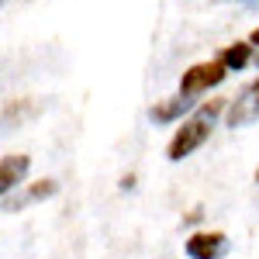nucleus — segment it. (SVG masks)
I'll return each instance as SVG.
<instances>
[{"instance_id":"11","label":"nucleus","mask_w":259,"mask_h":259,"mask_svg":"<svg viewBox=\"0 0 259 259\" xmlns=\"http://www.w3.org/2000/svg\"><path fill=\"white\" fill-rule=\"evenodd\" d=\"M249 45H259V28H252V35H249Z\"/></svg>"},{"instance_id":"1","label":"nucleus","mask_w":259,"mask_h":259,"mask_svg":"<svg viewBox=\"0 0 259 259\" xmlns=\"http://www.w3.org/2000/svg\"><path fill=\"white\" fill-rule=\"evenodd\" d=\"M225 107H228V97H211V100H204L200 107H194L187 118L180 121V128L173 132V139H169V145H166V159L183 162L187 156H194L200 145L211 139L214 121L225 114Z\"/></svg>"},{"instance_id":"6","label":"nucleus","mask_w":259,"mask_h":259,"mask_svg":"<svg viewBox=\"0 0 259 259\" xmlns=\"http://www.w3.org/2000/svg\"><path fill=\"white\" fill-rule=\"evenodd\" d=\"M28 169H31V159H28L24 152L4 156V159H0V197H7L11 190H18L21 183L28 180Z\"/></svg>"},{"instance_id":"8","label":"nucleus","mask_w":259,"mask_h":259,"mask_svg":"<svg viewBox=\"0 0 259 259\" xmlns=\"http://www.w3.org/2000/svg\"><path fill=\"white\" fill-rule=\"evenodd\" d=\"M252 49H256V45H249V41H232V45H225L218 52V59L228 73H242V69L252 62Z\"/></svg>"},{"instance_id":"5","label":"nucleus","mask_w":259,"mask_h":259,"mask_svg":"<svg viewBox=\"0 0 259 259\" xmlns=\"http://www.w3.org/2000/svg\"><path fill=\"white\" fill-rule=\"evenodd\" d=\"M190 259H221L228 256V235L225 232H194L183 242Z\"/></svg>"},{"instance_id":"9","label":"nucleus","mask_w":259,"mask_h":259,"mask_svg":"<svg viewBox=\"0 0 259 259\" xmlns=\"http://www.w3.org/2000/svg\"><path fill=\"white\" fill-rule=\"evenodd\" d=\"M35 114H38V104H31V100H18V104H11V107H7V111H4V124H14V121H24V118H35Z\"/></svg>"},{"instance_id":"7","label":"nucleus","mask_w":259,"mask_h":259,"mask_svg":"<svg viewBox=\"0 0 259 259\" xmlns=\"http://www.w3.org/2000/svg\"><path fill=\"white\" fill-rule=\"evenodd\" d=\"M194 111V97H187V94H177V97H166L159 100L152 111H149V118L156 121V124H173V121H183L187 114Z\"/></svg>"},{"instance_id":"10","label":"nucleus","mask_w":259,"mask_h":259,"mask_svg":"<svg viewBox=\"0 0 259 259\" xmlns=\"http://www.w3.org/2000/svg\"><path fill=\"white\" fill-rule=\"evenodd\" d=\"M235 4H245V7H252V11H259V0H235Z\"/></svg>"},{"instance_id":"3","label":"nucleus","mask_w":259,"mask_h":259,"mask_svg":"<svg viewBox=\"0 0 259 259\" xmlns=\"http://www.w3.org/2000/svg\"><path fill=\"white\" fill-rule=\"evenodd\" d=\"M252 121H259V76L252 83H245L242 94L232 97L228 107H225V124L228 128H245Z\"/></svg>"},{"instance_id":"4","label":"nucleus","mask_w":259,"mask_h":259,"mask_svg":"<svg viewBox=\"0 0 259 259\" xmlns=\"http://www.w3.org/2000/svg\"><path fill=\"white\" fill-rule=\"evenodd\" d=\"M52 194H59V183H56V180H35V183H21L18 190H11L7 197H0V207H4L7 214H18V211H24L28 204H38V200L52 197Z\"/></svg>"},{"instance_id":"12","label":"nucleus","mask_w":259,"mask_h":259,"mask_svg":"<svg viewBox=\"0 0 259 259\" xmlns=\"http://www.w3.org/2000/svg\"><path fill=\"white\" fill-rule=\"evenodd\" d=\"M256 183H259V166H256Z\"/></svg>"},{"instance_id":"13","label":"nucleus","mask_w":259,"mask_h":259,"mask_svg":"<svg viewBox=\"0 0 259 259\" xmlns=\"http://www.w3.org/2000/svg\"><path fill=\"white\" fill-rule=\"evenodd\" d=\"M252 59H256V66H259V56H252Z\"/></svg>"},{"instance_id":"14","label":"nucleus","mask_w":259,"mask_h":259,"mask_svg":"<svg viewBox=\"0 0 259 259\" xmlns=\"http://www.w3.org/2000/svg\"><path fill=\"white\" fill-rule=\"evenodd\" d=\"M0 7H4V0H0Z\"/></svg>"},{"instance_id":"2","label":"nucleus","mask_w":259,"mask_h":259,"mask_svg":"<svg viewBox=\"0 0 259 259\" xmlns=\"http://www.w3.org/2000/svg\"><path fill=\"white\" fill-rule=\"evenodd\" d=\"M225 76H228V69L221 66V59L194 62V66L180 76V94H187V97H200V94H207L211 87L225 83Z\"/></svg>"}]
</instances>
